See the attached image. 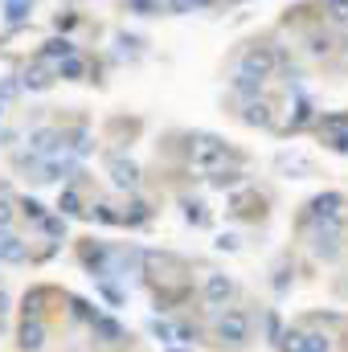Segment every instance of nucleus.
Returning a JSON list of instances; mask_svg holds the SVG:
<instances>
[{"label":"nucleus","instance_id":"20e7f679","mask_svg":"<svg viewBox=\"0 0 348 352\" xmlns=\"http://www.w3.org/2000/svg\"><path fill=\"white\" fill-rule=\"evenodd\" d=\"M316 135L328 152L336 156H348V111H336V115H316Z\"/></svg>","mask_w":348,"mask_h":352},{"label":"nucleus","instance_id":"dca6fc26","mask_svg":"<svg viewBox=\"0 0 348 352\" xmlns=\"http://www.w3.org/2000/svg\"><path fill=\"white\" fill-rule=\"evenodd\" d=\"M111 180H115V188H127V192H135V188H140V168H135V160L111 156Z\"/></svg>","mask_w":348,"mask_h":352},{"label":"nucleus","instance_id":"9b49d317","mask_svg":"<svg viewBox=\"0 0 348 352\" xmlns=\"http://www.w3.org/2000/svg\"><path fill=\"white\" fill-rule=\"evenodd\" d=\"M45 336H50L45 320H21V328H17V349L21 352H41L45 349Z\"/></svg>","mask_w":348,"mask_h":352},{"label":"nucleus","instance_id":"58836bf2","mask_svg":"<svg viewBox=\"0 0 348 352\" xmlns=\"http://www.w3.org/2000/svg\"><path fill=\"white\" fill-rule=\"evenodd\" d=\"M74 25H78V12H58V16H54V29H58L62 37H66Z\"/></svg>","mask_w":348,"mask_h":352},{"label":"nucleus","instance_id":"2eb2a0df","mask_svg":"<svg viewBox=\"0 0 348 352\" xmlns=\"http://www.w3.org/2000/svg\"><path fill=\"white\" fill-rule=\"evenodd\" d=\"M54 299V291L50 287H33V291H25V299H21V320H45V303Z\"/></svg>","mask_w":348,"mask_h":352},{"label":"nucleus","instance_id":"b1692460","mask_svg":"<svg viewBox=\"0 0 348 352\" xmlns=\"http://www.w3.org/2000/svg\"><path fill=\"white\" fill-rule=\"evenodd\" d=\"M37 230H41L45 238H54V242H62V238H66V230H70V221H66L62 213H45V217L37 221Z\"/></svg>","mask_w":348,"mask_h":352},{"label":"nucleus","instance_id":"2f4dec72","mask_svg":"<svg viewBox=\"0 0 348 352\" xmlns=\"http://www.w3.org/2000/svg\"><path fill=\"white\" fill-rule=\"evenodd\" d=\"M90 221H102V226H119V213H115V205H107V201H94L87 209Z\"/></svg>","mask_w":348,"mask_h":352},{"label":"nucleus","instance_id":"a878e982","mask_svg":"<svg viewBox=\"0 0 348 352\" xmlns=\"http://www.w3.org/2000/svg\"><path fill=\"white\" fill-rule=\"evenodd\" d=\"M33 12V0H4V21L8 25H25Z\"/></svg>","mask_w":348,"mask_h":352},{"label":"nucleus","instance_id":"f03ea898","mask_svg":"<svg viewBox=\"0 0 348 352\" xmlns=\"http://www.w3.org/2000/svg\"><path fill=\"white\" fill-rule=\"evenodd\" d=\"M345 192H320V197H312L307 205H303V213H299V230H320V226H332V221H340L345 217Z\"/></svg>","mask_w":348,"mask_h":352},{"label":"nucleus","instance_id":"4be33fe9","mask_svg":"<svg viewBox=\"0 0 348 352\" xmlns=\"http://www.w3.org/2000/svg\"><path fill=\"white\" fill-rule=\"evenodd\" d=\"M58 213H62L66 221L87 213V209H83V197H78V188H74V184H66V188H62V197H58Z\"/></svg>","mask_w":348,"mask_h":352},{"label":"nucleus","instance_id":"393cba45","mask_svg":"<svg viewBox=\"0 0 348 352\" xmlns=\"http://www.w3.org/2000/svg\"><path fill=\"white\" fill-rule=\"evenodd\" d=\"M94 291H98L111 307H123V303H127V291H123V287H115V278H94Z\"/></svg>","mask_w":348,"mask_h":352},{"label":"nucleus","instance_id":"c85d7f7f","mask_svg":"<svg viewBox=\"0 0 348 352\" xmlns=\"http://www.w3.org/2000/svg\"><path fill=\"white\" fill-rule=\"evenodd\" d=\"M262 87H266V82H259V78L234 74V94H238V98H246V102H250V98H259V94H262Z\"/></svg>","mask_w":348,"mask_h":352},{"label":"nucleus","instance_id":"bb28decb","mask_svg":"<svg viewBox=\"0 0 348 352\" xmlns=\"http://www.w3.org/2000/svg\"><path fill=\"white\" fill-rule=\"evenodd\" d=\"M123 12H131V16H160L164 0H123Z\"/></svg>","mask_w":348,"mask_h":352},{"label":"nucleus","instance_id":"1a4fd4ad","mask_svg":"<svg viewBox=\"0 0 348 352\" xmlns=\"http://www.w3.org/2000/svg\"><path fill=\"white\" fill-rule=\"evenodd\" d=\"M90 336H94L102 349H123V344L131 340V336H127V328H123L119 320H111L107 311H98V316L90 320Z\"/></svg>","mask_w":348,"mask_h":352},{"label":"nucleus","instance_id":"aec40b11","mask_svg":"<svg viewBox=\"0 0 348 352\" xmlns=\"http://www.w3.org/2000/svg\"><path fill=\"white\" fill-rule=\"evenodd\" d=\"M242 119H246V123H250V127H274V115H270V102H266V98H250V102H246V111H242Z\"/></svg>","mask_w":348,"mask_h":352},{"label":"nucleus","instance_id":"473e14b6","mask_svg":"<svg viewBox=\"0 0 348 352\" xmlns=\"http://www.w3.org/2000/svg\"><path fill=\"white\" fill-rule=\"evenodd\" d=\"M148 332H152V336H156L160 344H176V324H168V320H160V316H156V320L148 324Z\"/></svg>","mask_w":348,"mask_h":352},{"label":"nucleus","instance_id":"6ab92c4d","mask_svg":"<svg viewBox=\"0 0 348 352\" xmlns=\"http://www.w3.org/2000/svg\"><path fill=\"white\" fill-rule=\"evenodd\" d=\"M148 221H152V205H148V201H140V197L119 213V226H127V230H140V226H148Z\"/></svg>","mask_w":348,"mask_h":352},{"label":"nucleus","instance_id":"c9c22d12","mask_svg":"<svg viewBox=\"0 0 348 352\" xmlns=\"http://www.w3.org/2000/svg\"><path fill=\"white\" fill-rule=\"evenodd\" d=\"M279 168L283 173H299V176H312V160H299V156H279Z\"/></svg>","mask_w":348,"mask_h":352},{"label":"nucleus","instance_id":"f257e3e1","mask_svg":"<svg viewBox=\"0 0 348 352\" xmlns=\"http://www.w3.org/2000/svg\"><path fill=\"white\" fill-rule=\"evenodd\" d=\"M213 340H217L221 349H230V352H242L250 340H254L250 316H246L242 307H221L217 320H213Z\"/></svg>","mask_w":348,"mask_h":352},{"label":"nucleus","instance_id":"6e6552de","mask_svg":"<svg viewBox=\"0 0 348 352\" xmlns=\"http://www.w3.org/2000/svg\"><path fill=\"white\" fill-rule=\"evenodd\" d=\"M234 278L230 274H205V287H201V299H205V307H213V311H221V307H230V299H234Z\"/></svg>","mask_w":348,"mask_h":352},{"label":"nucleus","instance_id":"ea45409f","mask_svg":"<svg viewBox=\"0 0 348 352\" xmlns=\"http://www.w3.org/2000/svg\"><path fill=\"white\" fill-rule=\"evenodd\" d=\"M324 8H328V16H332V21H340V25L348 21V0H328Z\"/></svg>","mask_w":348,"mask_h":352},{"label":"nucleus","instance_id":"7c9ffc66","mask_svg":"<svg viewBox=\"0 0 348 352\" xmlns=\"http://www.w3.org/2000/svg\"><path fill=\"white\" fill-rule=\"evenodd\" d=\"M17 209H21V217H25V221H33V226H37V221L50 213V209L37 201V197H21V201H17Z\"/></svg>","mask_w":348,"mask_h":352},{"label":"nucleus","instance_id":"a19ab883","mask_svg":"<svg viewBox=\"0 0 348 352\" xmlns=\"http://www.w3.org/2000/svg\"><path fill=\"white\" fill-rule=\"evenodd\" d=\"M0 230H12V205H8V197H0Z\"/></svg>","mask_w":348,"mask_h":352},{"label":"nucleus","instance_id":"cd10ccee","mask_svg":"<svg viewBox=\"0 0 348 352\" xmlns=\"http://www.w3.org/2000/svg\"><path fill=\"white\" fill-rule=\"evenodd\" d=\"M217 0H164V12L184 16V12H201V8H213Z\"/></svg>","mask_w":348,"mask_h":352},{"label":"nucleus","instance_id":"7ed1b4c3","mask_svg":"<svg viewBox=\"0 0 348 352\" xmlns=\"http://www.w3.org/2000/svg\"><path fill=\"white\" fill-rule=\"evenodd\" d=\"M111 258H115V246L102 242V238H83L78 242V263L90 278H115L111 274Z\"/></svg>","mask_w":348,"mask_h":352},{"label":"nucleus","instance_id":"5701e85b","mask_svg":"<svg viewBox=\"0 0 348 352\" xmlns=\"http://www.w3.org/2000/svg\"><path fill=\"white\" fill-rule=\"evenodd\" d=\"M21 87H29V90H50V87H54V66H45V62H41V66H33V70L21 78Z\"/></svg>","mask_w":348,"mask_h":352},{"label":"nucleus","instance_id":"37998d69","mask_svg":"<svg viewBox=\"0 0 348 352\" xmlns=\"http://www.w3.org/2000/svg\"><path fill=\"white\" fill-rule=\"evenodd\" d=\"M4 316H8V295L0 291V320H4Z\"/></svg>","mask_w":348,"mask_h":352},{"label":"nucleus","instance_id":"9d476101","mask_svg":"<svg viewBox=\"0 0 348 352\" xmlns=\"http://www.w3.org/2000/svg\"><path fill=\"white\" fill-rule=\"evenodd\" d=\"M316 238H312V250L324 258V263H336L340 258V221H332V226H320V230H312Z\"/></svg>","mask_w":348,"mask_h":352},{"label":"nucleus","instance_id":"4468645a","mask_svg":"<svg viewBox=\"0 0 348 352\" xmlns=\"http://www.w3.org/2000/svg\"><path fill=\"white\" fill-rule=\"evenodd\" d=\"M74 54H78V45H74L70 37H62V33H58V37H50V41L37 50V62L58 66V62H66V58H74Z\"/></svg>","mask_w":348,"mask_h":352},{"label":"nucleus","instance_id":"f704fd0d","mask_svg":"<svg viewBox=\"0 0 348 352\" xmlns=\"http://www.w3.org/2000/svg\"><path fill=\"white\" fill-rule=\"evenodd\" d=\"M180 205H184V221H188V226H205V221H209V213H205L201 201H188V197H184Z\"/></svg>","mask_w":348,"mask_h":352},{"label":"nucleus","instance_id":"0eeeda50","mask_svg":"<svg viewBox=\"0 0 348 352\" xmlns=\"http://www.w3.org/2000/svg\"><path fill=\"white\" fill-rule=\"evenodd\" d=\"M29 156L33 160L66 156V131L62 127H37V131H29Z\"/></svg>","mask_w":348,"mask_h":352},{"label":"nucleus","instance_id":"423d86ee","mask_svg":"<svg viewBox=\"0 0 348 352\" xmlns=\"http://www.w3.org/2000/svg\"><path fill=\"white\" fill-rule=\"evenodd\" d=\"M274 70H279V54H274L270 45H250V50L242 54V62H238V74L259 78V82H266Z\"/></svg>","mask_w":348,"mask_h":352},{"label":"nucleus","instance_id":"72a5a7b5","mask_svg":"<svg viewBox=\"0 0 348 352\" xmlns=\"http://www.w3.org/2000/svg\"><path fill=\"white\" fill-rule=\"evenodd\" d=\"M70 311H74V320H78V324H87V328H90V320L98 316V307L87 303V299H78V295H70Z\"/></svg>","mask_w":348,"mask_h":352},{"label":"nucleus","instance_id":"ddd939ff","mask_svg":"<svg viewBox=\"0 0 348 352\" xmlns=\"http://www.w3.org/2000/svg\"><path fill=\"white\" fill-rule=\"evenodd\" d=\"M70 168H74V160H66V156H45V160L33 164V180H37V184H58Z\"/></svg>","mask_w":348,"mask_h":352},{"label":"nucleus","instance_id":"f8f14e48","mask_svg":"<svg viewBox=\"0 0 348 352\" xmlns=\"http://www.w3.org/2000/svg\"><path fill=\"white\" fill-rule=\"evenodd\" d=\"M29 258V246L17 230H0V266H21Z\"/></svg>","mask_w":348,"mask_h":352},{"label":"nucleus","instance_id":"39448f33","mask_svg":"<svg viewBox=\"0 0 348 352\" xmlns=\"http://www.w3.org/2000/svg\"><path fill=\"white\" fill-rule=\"evenodd\" d=\"M188 160H193L197 168H205V173H209V168H221L226 160H242V156H238L230 144H221L217 135H197V148L188 152Z\"/></svg>","mask_w":348,"mask_h":352},{"label":"nucleus","instance_id":"412c9836","mask_svg":"<svg viewBox=\"0 0 348 352\" xmlns=\"http://www.w3.org/2000/svg\"><path fill=\"white\" fill-rule=\"evenodd\" d=\"M54 78H62V82H83V78H87V62L74 54V58H66V62L54 66Z\"/></svg>","mask_w":348,"mask_h":352},{"label":"nucleus","instance_id":"e433bc0d","mask_svg":"<svg viewBox=\"0 0 348 352\" xmlns=\"http://www.w3.org/2000/svg\"><path fill=\"white\" fill-rule=\"evenodd\" d=\"M262 328H266V340H270V344L279 349V340H283V320H279V311H266Z\"/></svg>","mask_w":348,"mask_h":352},{"label":"nucleus","instance_id":"f3484780","mask_svg":"<svg viewBox=\"0 0 348 352\" xmlns=\"http://www.w3.org/2000/svg\"><path fill=\"white\" fill-rule=\"evenodd\" d=\"M205 180H209V188H230V192H234V188L246 184V173H242V168H209Z\"/></svg>","mask_w":348,"mask_h":352},{"label":"nucleus","instance_id":"c756f323","mask_svg":"<svg viewBox=\"0 0 348 352\" xmlns=\"http://www.w3.org/2000/svg\"><path fill=\"white\" fill-rule=\"evenodd\" d=\"M66 152H74V156H87V152H90V131H87V127H74V131H66Z\"/></svg>","mask_w":348,"mask_h":352},{"label":"nucleus","instance_id":"79ce46f5","mask_svg":"<svg viewBox=\"0 0 348 352\" xmlns=\"http://www.w3.org/2000/svg\"><path fill=\"white\" fill-rule=\"evenodd\" d=\"M217 246H221V250H238V238H234V234H221Z\"/></svg>","mask_w":348,"mask_h":352},{"label":"nucleus","instance_id":"4c0bfd02","mask_svg":"<svg viewBox=\"0 0 348 352\" xmlns=\"http://www.w3.org/2000/svg\"><path fill=\"white\" fill-rule=\"evenodd\" d=\"M307 50H312L316 58H324V54L332 50V41H328V33H312V37H307Z\"/></svg>","mask_w":348,"mask_h":352},{"label":"nucleus","instance_id":"a211bd4d","mask_svg":"<svg viewBox=\"0 0 348 352\" xmlns=\"http://www.w3.org/2000/svg\"><path fill=\"white\" fill-rule=\"evenodd\" d=\"M316 123V107L303 98V94H295V115H291V123H287V135H295V131H307Z\"/></svg>","mask_w":348,"mask_h":352}]
</instances>
